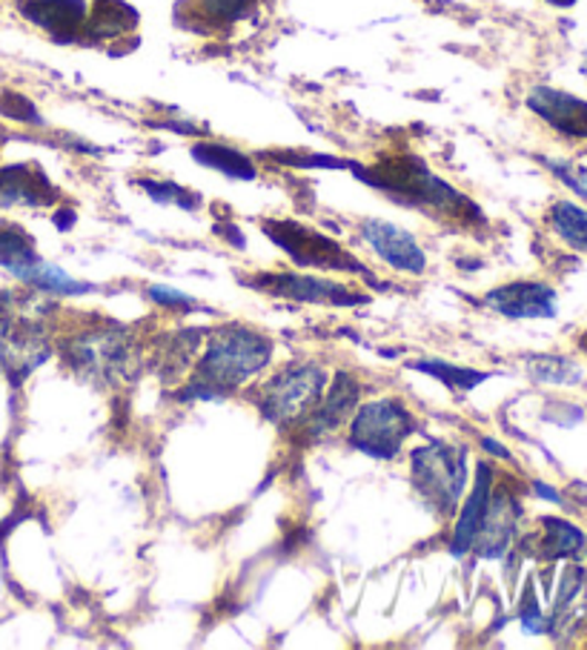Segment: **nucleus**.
<instances>
[{
  "instance_id": "412c9836",
  "label": "nucleus",
  "mask_w": 587,
  "mask_h": 650,
  "mask_svg": "<svg viewBox=\"0 0 587 650\" xmlns=\"http://www.w3.org/2000/svg\"><path fill=\"white\" fill-rule=\"evenodd\" d=\"M547 218L562 241H567L574 249H587V209L570 202H556Z\"/></svg>"
},
{
  "instance_id": "b1692460",
  "label": "nucleus",
  "mask_w": 587,
  "mask_h": 650,
  "mask_svg": "<svg viewBox=\"0 0 587 650\" xmlns=\"http://www.w3.org/2000/svg\"><path fill=\"white\" fill-rule=\"evenodd\" d=\"M531 375L542 384H574L581 379V370L567 359L556 355H539L531 361Z\"/></svg>"
},
{
  "instance_id": "9b49d317",
  "label": "nucleus",
  "mask_w": 587,
  "mask_h": 650,
  "mask_svg": "<svg viewBox=\"0 0 587 650\" xmlns=\"http://www.w3.org/2000/svg\"><path fill=\"white\" fill-rule=\"evenodd\" d=\"M484 305L505 319H553L556 292L539 281H513L484 296Z\"/></svg>"
},
{
  "instance_id": "6e6552de",
  "label": "nucleus",
  "mask_w": 587,
  "mask_h": 650,
  "mask_svg": "<svg viewBox=\"0 0 587 650\" xmlns=\"http://www.w3.org/2000/svg\"><path fill=\"white\" fill-rule=\"evenodd\" d=\"M249 287L267 292V296L292 298V301H305V305H332V307H350L359 305L361 292H352L350 287L327 281L316 276H296V272H278V276H258L249 278Z\"/></svg>"
},
{
  "instance_id": "f257e3e1",
  "label": "nucleus",
  "mask_w": 587,
  "mask_h": 650,
  "mask_svg": "<svg viewBox=\"0 0 587 650\" xmlns=\"http://www.w3.org/2000/svg\"><path fill=\"white\" fill-rule=\"evenodd\" d=\"M272 359V341L244 324H227L209 332L198 373L181 399H222L256 379Z\"/></svg>"
},
{
  "instance_id": "1a4fd4ad",
  "label": "nucleus",
  "mask_w": 587,
  "mask_h": 650,
  "mask_svg": "<svg viewBox=\"0 0 587 650\" xmlns=\"http://www.w3.org/2000/svg\"><path fill=\"white\" fill-rule=\"evenodd\" d=\"M361 399V384L352 379L350 373H339L336 381L330 384V390H325L321 402L310 410V413L301 419L292 430H298L307 442H316V439L327 436L332 430H339L347 422V415L359 407Z\"/></svg>"
},
{
  "instance_id": "f03ea898",
  "label": "nucleus",
  "mask_w": 587,
  "mask_h": 650,
  "mask_svg": "<svg viewBox=\"0 0 587 650\" xmlns=\"http://www.w3.org/2000/svg\"><path fill=\"white\" fill-rule=\"evenodd\" d=\"M356 175L367 180L370 187L388 193L390 198L410 207H424L430 213L450 215L456 221H467V218H478L476 204L464 198L456 187H450L447 180L433 175L424 166L422 158L413 155H401V158H388L375 164L373 169H359Z\"/></svg>"
},
{
  "instance_id": "cd10ccee",
  "label": "nucleus",
  "mask_w": 587,
  "mask_h": 650,
  "mask_svg": "<svg viewBox=\"0 0 587 650\" xmlns=\"http://www.w3.org/2000/svg\"><path fill=\"white\" fill-rule=\"evenodd\" d=\"M150 296H153L155 305L178 307V310H193V307L198 305V301H195V298H189L187 292L169 290V287H153V290H150Z\"/></svg>"
},
{
  "instance_id": "dca6fc26",
  "label": "nucleus",
  "mask_w": 587,
  "mask_h": 650,
  "mask_svg": "<svg viewBox=\"0 0 587 650\" xmlns=\"http://www.w3.org/2000/svg\"><path fill=\"white\" fill-rule=\"evenodd\" d=\"M58 198V189L49 184L43 169L35 164H14L0 169V202L3 204H29L41 207Z\"/></svg>"
},
{
  "instance_id": "c756f323",
  "label": "nucleus",
  "mask_w": 587,
  "mask_h": 650,
  "mask_svg": "<svg viewBox=\"0 0 587 650\" xmlns=\"http://www.w3.org/2000/svg\"><path fill=\"white\" fill-rule=\"evenodd\" d=\"M536 493H539V496H545L547 502H562V498H559V493L553 491V487L542 485V482H536Z\"/></svg>"
},
{
  "instance_id": "c85d7f7f",
  "label": "nucleus",
  "mask_w": 587,
  "mask_h": 650,
  "mask_svg": "<svg viewBox=\"0 0 587 650\" xmlns=\"http://www.w3.org/2000/svg\"><path fill=\"white\" fill-rule=\"evenodd\" d=\"M482 444H484V450H493V456H498V458H511V453H507L505 444L493 442V439H484Z\"/></svg>"
},
{
  "instance_id": "f8f14e48",
  "label": "nucleus",
  "mask_w": 587,
  "mask_h": 650,
  "mask_svg": "<svg viewBox=\"0 0 587 650\" xmlns=\"http://www.w3.org/2000/svg\"><path fill=\"white\" fill-rule=\"evenodd\" d=\"M21 14L58 43L81 41L90 0H21Z\"/></svg>"
},
{
  "instance_id": "9d476101",
  "label": "nucleus",
  "mask_w": 587,
  "mask_h": 650,
  "mask_svg": "<svg viewBox=\"0 0 587 650\" xmlns=\"http://www.w3.org/2000/svg\"><path fill=\"white\" fill-rule=\"evenodd\" d=\"M361 238L373 247L375 256L384 264H390L393 270L410 272V276H422L428 267L424 249L419 247L408 229H401L399 224L390 221H364L361 224Z\"/></svg>"
},
{
  "instance_id": "473e14b6",
  "label": "nucleus",
  "mask_w": 587,
  "mask_h": 650,
  "mask_svg": "<svg viewBox=\"0 0 587 650\" xmlns=\"http://www.w3.org/2000/svg\"><path fill=\"white\" fill-rule=\"evenodd\" d=\"M581 72H585V75H587V63H585V70H581Z\"/></svg>"
},
{
  "instance_id": "0eeeda50",
  "label": "nucleus",
  "mask_w": 587,
  "mask_h": 650,
  "mask_svg": "<svg viewBox=\"0 0 587 650\" xmlns=\"http://www.w3.org/2000/svg\"><path fill=\"white\" fill-rule=\"evenodd\" d=\"M264 233L298 264V267H318V270H347L364 272L359 261L347 256L332 238L321 236L316 229L298 221H267Z\"/></svg>"
},
{
  "instance_id": "a878e982",
  "label": "nucleus",
  "mask_w": 587,
  "mask_h": 650,
  "mask_svg": "<svg viewBox=\"0 0 587 650\" xmlns=\"http://www.w3.org/2000/svg\"><path fill=\"white\" fill-rule=\"evenodd\" d=\"M0 115H7L12 121H21V124H43V118L38 115L35 104L23 97L21 92L0 90Z\"/></svg>"
},
{
  "instance_id": "423d86ee",
  "label": "nucleus",
  "mask_w": 587,
  "mask_h": 650,
  "mask_svg": "<svg viewBox=\"0 0 587 650\" xmlns=\"http://www.w3.org/2000/svg\"><path fill=\"white\" fill-rule=\"evenodd\" d=\"M0 267H7L14 278L58 296H78L86 292V285L70 278L61 267L43 261L35 252V241L14 224H0Z\"/></svg>"
},
{
  "instance_id": "2f4dec72",
  "label": "nucleus",
  "mask_w": 587,
  "mask_h": 650,
  "mask_svg": "<svg viewBox=\"0 0 587 650\" xmlns=\"http://www.w3.org/2000/svg\"><path fill=\"white\" fill-rule=\"evenodd\" d=\"M579 344H581V350H585V353H587V336H581Z\"/></svg>"
},
{
  "instance_id": "ddd939ff",
  "label": "nucleus",
  "mask_w": 587,
  "mask_h": 650,
  "mask_svg": "<svg viewBox=\"0 0 587 650\" xmlns=\"http://www.w3.org/2000/svg\"><path fill=\"white\" fill-rule=\"evenodd\" d=\"M531 106L547 126L567 138H587V101L553 86H533L527 95Z\"/></svg>"
},
{
  "instance_id": "f3484780",
  "label": "nucleus",
  "mask_w": 587,
  "mask_h": 650,
  "mask_svg": "<svg viewBox=\"0 0 587 650\" xmlns=\"http://www.w3.org/2000/svg\"><path fill=\"white\" fill-rule=\"evenodd\" d=\"M493 491V467L491 464H478L476 485L470 491L467 502H464L462 513H459V522L453 527V539H450V550L453 556H464L467 550H473V541H476V533L482 527L484 510H487V502H491Z\"/></svg>"
},
{
  "instance_id": "6ab92c4d",
  "label": "nucleus",
  "mask_w": 587,
  "mask_h": 650,
  "mask_svg": "<svg viewBox=\"0 0 587 650\" xmlns=\"http://www.w3.org/2000/svg\"><path fill=\"white\" fill-rule=\"evenodd\" d=\"M193 158L198 161L200 166H209L215 173L227 175L233 180H256L258 169L253 164V158L233 146L215 144V141H200V144L193 146Z\"/></svg>"
},
{
  "instance_id": "5701e85b",
  "label": "nucleus",
  "mask_w": 587,
  "mask_h": 650,
  "mask_svg": "<svg viewBox=\"0 0 587 650\" xmlns=\"http://www.w3.org/2000/svg\"><path fill=\"white\" fill-rule=\"evenodd\" d=\"M413 370H422V373L435 375V379H442L447 388H459V390H473L478 381L487 379V373L467 370V367H453L450 361H415Z\"/></svg>"
},
{
  "instance_id": "a211bd4d",
  "label": "nucleus",
  "mask_w": 587,
  "mask_h": 650,
  "mask_svg": "<svg viewBox=\"0 0 587 650\" xmlns=\"http://www.w3.org/2000/svg\"><path fill=\"white\" fill-rule=\"evenodd\" d=\"M138 23V12L124 0H95L90 3V14L83 23V41H115L132 32Z\"/></svg>"
},
{
  "instance_id": "39448f33",
  "label": "nucleus",
  "mask_w": 587,
  "mask_h": 650,
  "mask_svg": "<svg viewBox=\"0 0 587 650\" xmlns=\"http://www.w3.org/2000/svg\"><path fill=\"white\" fill-rule=\"evenodd\" d=\"M410 410L395 399H379L356 410L350 424V444L373 458H395L413 433Z\"/></svg>"
},
{
  "instance_id": "20e7f679",
  "label": "nucleus",
  "mask_w": 587,
  "mask_h": 650,
  "mask_svg": "<svg viewBox=\"0 0 587 650\" xmlns=\"http://www.w3.org/2000/svg\"><path fill=\"white\" fill-rule=\"evenodd\" d=\"M415 491L428 498L439 513H450L462 498L467 482V456L464 450L450 447L444 442H430L410 453Z\"/></svg>"
},
{
  "instance_id": "2eb2a0df",
  "label": "nucleus",
  "mask_w": 587,
  "mask_h": 650,
  "mask_svg": "<svg viewBox=\"0 0 587 650\" xmlns=\"http://www.w3.org/2000/svg\"><path fill=\"white\" fill-rule=\"evenodd\" d=\"M516 519H518L516 498H511L507 493H491V502H487V510H484L482 527H478L476 541H473L478 556H484V559H498V556L505 554L507 545H511L513 530H516Z\"/></svg>"
},
{
  "instance_id": "7ed1b4c3",
  "label": "nucleus",
  "mask_w": 587,
  "mask_h": 650,
  "mask_svg": "<svg viewBox=\"0 0 587 650\" xmlns=\"http://www.w3.org/2000/svg\"><path fill=\"white\" fill-rule=\"evenodd\" d=\"M327 390L325 370L316 364H290L278 370L256 395L258 410L278 427L298 424L321 402Z\"/></svg>"
},
{
  "instance_id": "4468645a",
  "label": "nucleus",
  "mask_w": 587,
  "mask_h": 650,
  "mask_svg": "<svg viewBox=\"0 0 587 650\" xmlns=\"http://www.w3.org/2000/svg\"><path fill=\"white\" fill-rule=\"evenodd\" d=\"M126 336L112 330H92L86 336H78L70 341V355L72 364L83 367L86 373H110L112 367H121L130 355L126 350Z\"/></svg>"
},
{
  "instance_id": "4be33fe9",
  "label": "nucleus",
  "mask_w": 587,
  "mask_h": 650,
  "mask_svg": "<svg viewBox=\"0 0 587 650\" xmlns=\"http://www.w3.org/2000/svg\"><path fill=\"white\" fill-rule=\"evenodd\" d=\"M545 539H542V554L547 559H565V556L579 554L585 547V533L579 527H574L565 519H545Z\"/></svg>"
},
{
  "instance_id": "aec40b11",
  "label": "nucleus",
  "mask_w": 587,
  "mask_h": 650,
  "mask_svg": "<svg viewBox=\"0 0 587 650\" xmlns=\"http://www.w3.org/2000/svg\"><path fill=\"white\" fill-rule=\"evenodd\" d=\"M256 0H184L181 3V12L175 9V18L187 21H204L209 27H233V23L244 21L253 9Z\"/></svg>"
},
{
  "instance_id": "7c9ffc66",
  "label": "nucleus",
  "mask_w": 587,
  "mask_h": 650,
  "mask_svg": "<svg viewBox=\"0 0 587 650\" xmlns=\"http://www.w3.org/2000/svg\"><path fill=\"white\" fill-rule=\"evenodd\" d=\"M545 3H550V7H556V9H570V7H576L579 0H545Z\"/></svg>"
},
{
  "instance_id": "393cba45",
  "label": "nucleus",
  "mask_w": 587,
  "mask_h": 650,
  "mask_svg": "<svg viewBox=\"0 0 587 650\" xmlns=\"http://www.w3.org/2000/svg\"><path fill=\"white\" fill-rule=\"evenodd\" d=\"M138 187L144 189L153 202L158 204H178V207L184 209H195L198 207V195L189 193V189L178 187L175 180H153V178H141L138 180Z\"/></svg>"
},
{
  "instance_id": "bb28decb",
  "label": "nucleus",
  "mask_w": 587,
  "mask_h": 650,
  "mask_svg": "<svg viewBox=\"0 0 587 650\" xmlns=\"http://www.w3.org/2000/svg\"><path fill=\"white\" fill-rule=\"evenodd\" d=\"M553 169V175L565 184V187L574 189L579 198L587 202V164H570V161H545Z\"/></svg>"
}]
</instances>
